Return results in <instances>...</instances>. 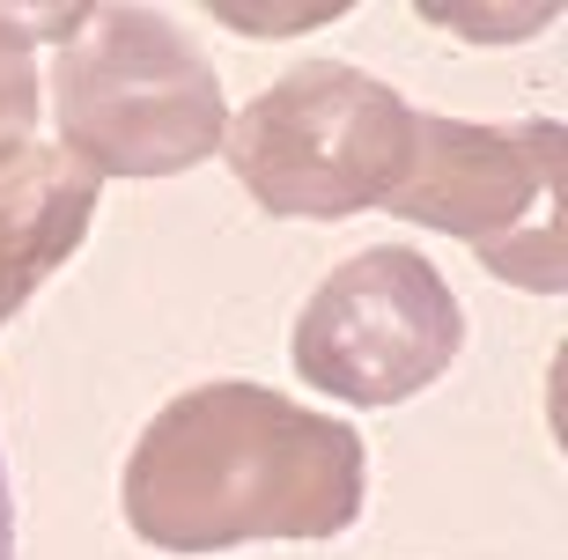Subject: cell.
Segmentation results:
<instances>
[{"mask_svg": "<svg viewBox=\"0 0 568 560\" xmlns=\"http://www.w3.org/2000/svg\"><path fill=\"white\" fill-rule=\"evenodd\" d=\"M362 495L369 457L347 420L266 384H200L141 428L119 509L163 553H222L244 539H339Z\"/></svg>", "mask_w": 568, "mask_h": 560, "instance_id": "cell-1", "label": "cell"}, {"mask_svg": "<svg viewBox=\"0 0 568 560\" xmlns=\"http://www.w3.org/2000/svg\"><path fill=\"white\" fill-rule=\"evenodd\" d=\"M52 111L60 147L97 177H170L207 163L230 133V104L200 44L148 8H104L82 22V38H67Z\"/></svg>", "mask_w": 568, "mask_h": 560, "instance_id": "cell-2", "label": "cell"}, {"mask_svg": "<svg viewBox=\"0 0 568 560\" xmlns=\"http://www.w3.org/2000/svg\"><path fill=\"white\" fill-rule=\"evenodd\" d=\"M230 141L236 185L281 222H347L384 207L414 163V111L399 89L339 60L288 67L266 96L244 104Z\"/></svg>", "mask_w": 568, "mask_h": 560, "instance_id": "cell-3", "label": "cell"}, {"mask_svg": "<svg viewBox=\"0 0 568 560\" xmlns=\"http://www.w3.org/2000/svg\"><path fill=\"white\" fill-rule=\"evenodd\" d=\"M561 119L525 125H465V119H414V163L406 185L384 200L399 222L443 228L480 251L487 273L509 288L561 295Z\"/></svg>", "mask_w": 568, "mask_h": 560, "instance_id": "cell-4", "label": "cell"}, {"mask_svg": "<svg viewBox=\"0 0 568 560\" xmlns=\"http://www.w3.org/2000/svg\"><path fill=\"white\" fill-rule=\"evenodd\" d=\"M465 347V310L422 251L377 244L347 258L295 317V376L347 406L422 398Z\"/></svg>", "mask_w": 568, "mask_h": 560, "instance_id": "cell-5", "label": "cell"}, {"mask_svg": "<svg viewBox=\"0 0 568 560\" xmlns=\"http://www.w3.org/2000/svg\"><path fill=\"white\" fill-rule=\"evenodd\" d=\"M104 177L67 147H22L0 163V325L38 295V281L89 236Z\"/></svg>", "mask_w": 568, "mask_h": 560, "instance_id": "cell-6", "label": "cell"}, {"mask_svg": "<svg viewBox=\"0 0 568 560\" xmlns=\"http://www.w3.org/2000/svg\"><path fill=\"white\" fill-rule=\"evenodd\" d=\"M52 16V8H44ZM44 16H22L8 8L0 16V163L30 147V125H38V67H30V22Z\"/></svg>", "mask_w": 568, "mask_h": 560, "instance_id": "cell-7", "label": "cell"}, {"mask_svg": "<svg viewBox=\"0 0 568 560\" xmlns=\"http://www.w3.org/2000/svg\"><path fill=\"white\" fill-rule=\"evenodd\" d=\"M0 560H16V487H8V450H0Z\"/></svg>", "mask_w": 568, "mask_h": 560, "instance_id": "cell-8", "label": "cell"}]
</instances>
